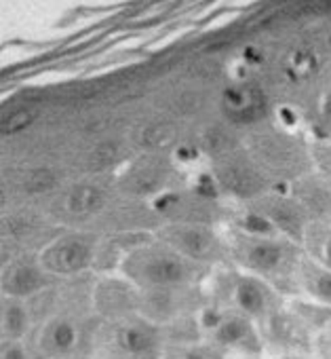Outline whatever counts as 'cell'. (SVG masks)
Returning a JSON list of instances; mask_svg holds the SVG:
<instances>
[{"instance_id":"9a60e30c","label":"cell","mask_w":331,"mask_h":359,"mask_svg":"<svg viewBox=\"0 0 331 359\" xmlns=\"http://www.w3.org/2000/svg\"><path fill=\"white\" fill-rule=\"evenodd\" d=\"M247 226H249L251 231H258V233H268V231H270V224H268L266 220L258 218V216H251V218L247 220Z\"/></svg>"},{"instance_id":"9c48e42d","label":"cell","mask_w":331,"mask_h":359,"mask_svg":"<svg viewBox=\"0 0 331 359\" xmlns=\"http://www.w3.org/2000/svg\"><path fill=\"white\" fill-rule=\"evenodd\" d=\"M243 336V323H239V321H228V323H224L222 327H220V334H218V338L222 340V342H234V340H239Z\"/></svg>"},{"instance_id":"8fae6325","label":"cell","mask_w":331,"mask_h":359,"mask_svg":"<svg viewBox=\"0 0 331 359\" xmlns=\"http://www.w3.org/2000/svg\"><path fill=\"white\" fill-rule=\"evenodd\" d=\"M24 311L22 309H17V306H13L11 311H9V315H7V330L11 332V334H20L22 330H24Z\"/></svg>"},{"instance_id":"30bf717a","label":"cell","mask_w":331,"mask_h":359,"mask_svg":"<svg viewBox=\"0 0 331 359\" xmlns=\"http://www.w3.org/2000/svg\"><path fill=\"white\" fill-rule=\"evenodd\" d=\"M53 338H55V344H57V346L68 348V346L74 342V330H72V325H68V323L57 325L55 332H53Z\"/></svg>"},{"instance_id":"2e32d148","label":"cell","mask_w":331,"mask_h":359,"mask_svg":"<svg viewBox=\"0 0 331 359\" xmlns=\"http://www.w3.org/2000/svg\"><path fill=\"white\" fill-rule=\"evenodd\" d=\"M5 359H24V355H22V351L20 348H11L9 353H7V357Z\"/></svg>"},{"instance_id":"ba28073f","label":"cell","mask_w":331,"mask_h":359,"mask_svg":"<svg viewBox=\"0 0 331 359\" xmlns=\"http://www.w3.org/2000/svg\"><path fill=\"white\" fill-rule=\"evenodd\" d=\"M38 285V275L30 269H22L17 271L15 279H13V290L15 292H30Z\"/></svg>"},{"instance_id":"e0dca14e","label":"cell","mask_w":331,"mask_h":359,"mask_svg":"<svg viewBox=\"0 0 331 359\" xmlns=\"http://www.w3.org/2000/svg\"><path fill=\"white\" fill-rule=\"evenodd\" d=\"M327 260H329V264H331V241H329V245H327Z\"/></svg>"},{"instance_id":"3957f363","label":"cell","mask_w":331,"mask_h":359,"mask_svg":"<svg viewBox=\"0 0 331 359\" xmlns=\"http://www.w3.org/2000/svg\"><path fill=\"white\" fill-rule=\"evenodd\" d=\"M178 243L186 254H190L195 258L207 256L211 252V248H213L211 235L207 231H203V229H186V231H182L178 235Z\"/></svg>"},{"instance_id":"52a82bcc","label":"cell","mask_w":331,"mask_h":359,"mask_svg":"<svg viewBox=\"0 0 331 359\" xmlns=\"http://www.w3.org/2000/svg\"><path fill=\"white\" fill-rule=\"evenodd\" d=\"M249 260L260 269H272L281 260V248H276L272 243H260L251 250Z\"/></svg>"},{"instance_id":"7a4b0ae2","label":"cell","mask_w":331,"mask_h":359,"mask_svg":"<svg viewBox=\"0 0 331 359\" xmlns=\"http://www.w3.org/2000/svg\"><path fill=\"white\" fill-rule=\"evenodd\" d=\"M146 277L152 283H176L184 277V266L174 258H154L146 264Z\"/></svg>"},{"instance_id":"4fadbf2b","label":"cell","mask_w":331,"mask_h":359,"mask_svg":"<svg viewBox=\"0 0 331 359\" xmlns=\"http://www.w3.org/2000/svg\"><path fill=\"white\" fill-rule=\"evenodd\" d=\"M316 290L321 296L331 298V273H321L316 279Z\"/></svg>"},{"instance_id":"5bb4252c","label":"cell","mask_w":331,"mask_h":359,"mask_svg":"<svg viewBox=\"0 0 331 359\" xmlns=\"http://www.w3.org/2000/svg\"><path fill=\"white\" fill-rule=\"evenodd\" d=\"M30 121H32V116H24V112H20L17 116L7 118L5 127H7V131H17V129H22V127H26Z\"/></svg>"},{"instance_id":"7c38bea8","label":"cell","mask_w":331,"mask_h":359,"mask_svg":"<svg viewBox=\"0 0 331 359\" xmlns=\"http://www.w3.org/2000/svg\"><path fill=\"white\" fill-rule=\"evenodd\" d=\"M49 187H53V175H49L45 171H38L36 175H32V180H30V189L32 191H45Z\"/></svg>"},{"instance_id":"277c9868","label":"cell","mask_w":331,"mask_h":359,"mask_svg":"<svg viewBox=\"0 0 331 359\" xmlns=\"http://www.w3.org/2000/svg\"><path fill=\"white\" fill-rule=\"evenodd\" d=\"M101 205H104V193L93 187H80L68 199V208L74 214H89L99 210Z\"/></svg>"},{"instance_id":"6da1fadb","label":"cell","mask_w":331,"mask_h":359,"mask_svg":"<svg viewBox=\"0 0 331 359\" xmlns=\"http://www.w3.org/2000/svg\"><path fill=\"white\" fill-rule=\"evenodd\" d=\"M91 252L83 241H64L47 254V264L59 273H74L89 264Z\"/></svg>"},{"instance_id":"8992f818","label":"cell","mask_w":331,"mask_h":359,"mask_svg":"<svg viewBox=\"0 0 331 359\" xmlns=\"http://www.w3.org/2000/svg\"><path fill=\"white\" fill-rule=\"evenodd\" d=\"M120 342L127 351L131 353H143V351H150L152 344H154V338L143 332V330H137V327H129V330H122L120 334Z\"/></svg>"},{"instance_id":"5b68a950","label":"cell","mask_w":331,"mask_h":359,"mask_svg":"<svg viewBox=\"0 0 331 359\" xmlns=\"http://www.w3.org/2000/svg\"><path fill=\"white\" fill-rule=\"evenodd\" d=\"M237 300H239V304H241L245 311H249V313H260V311L264 309V294H262V290H260L255 283H251V281H245V283L239 285Z\"/></svg>"}]
</instances>
